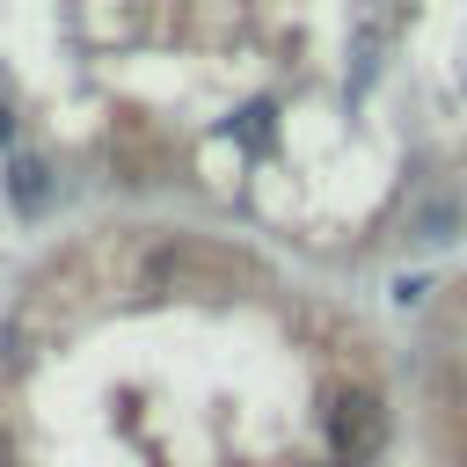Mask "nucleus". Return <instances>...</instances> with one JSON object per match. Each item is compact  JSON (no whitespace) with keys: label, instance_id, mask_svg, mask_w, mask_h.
I'll use <instances>...</instances> for the list:
<instances>
[{"label":"nucleus","instance_id":"obj_1","mask_svg":"<svg viewBox=\"0 0 467 467\" xmlns=\"http://www.w3.org/2000/svg\"><path fill=\"white\" fill-rule=\"evenodd\" d=\"M328 438H336L343 460H372V452L387 445V409H379V394H372V387H336V394H328Z\"/></svg>","mask_w":467,"mask_h":467},{"label":"nucleus","instance_id":"obj_2","mask_svg":"<svg viewBox=\"0 0 467 467\" xmlns=\"http://www.w3.org/2000/svg\"><path fill=\"white\" fill-rule=\"evenodd\" d=\"M7 190H15V204H22V212H36V204H44V161H36V153H15Z\"/></svg>","mask_w":467,"mask_h":467},{"label":"nucleus","instance_id":"obj_5","mask_svg":"<svg viewBox=\"0 0 467 467\" xmlns=\"http://www.w3.org/2000/svg\"><path fill=\"white\" fill-rule=\"evenodd\" d=\"M299 467H328V460H299Z\"/></svg>","mask_w":467,"mask_h":467},{"label":"nucleus","instance_id":"obj_4","mask_svg":"<svg viewBox=\"0 0 467 467\" xmlns=\"http://www.w3.org/2000/svg\"><path fill=\"white\" fill-rule=\"evenodd\" d=\"M7 131H15V124H7V109H0V139H7Z\"/></svg>","mask_w":467,"mask_h":467},{"label":"nucleus","instance_id":"obj_3","mask_svg":"<svg viewBox=\"0 0 467 467\" xmlns=\"http://www.w3.org/2000/svg\"><path fill=\"white\" fill-rule=\"evenodd\" d=\"M0 467H15V445H7V431H0Z\"/></svg>","mask_w":467,"mask_h":467}]
</instances>
